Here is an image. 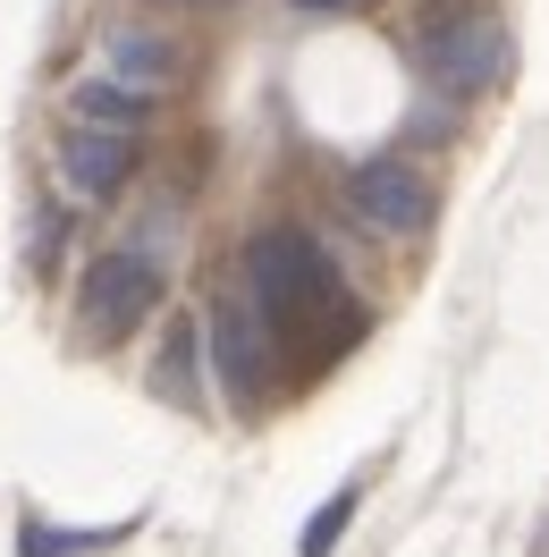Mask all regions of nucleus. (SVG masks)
Instances as JSON below:
<instances>
[{
  "instance_id": "5",
  "label": "nucleus",
  "mask_w": 549,
  "mask_h": 557,
  "mask_svg": "<svg viewBox=\"0 0 549 557\" xmlns=\"http://www.w3.org/2000/svg\"><path fill=\"white\" fill-rule=\"evenodd\" d=\"M339 203H346V220H355L364 237L414 245V237H431V211H440V195H431V177L414 170L406 152H364V161H346Z\"/></svg>"
},
{
  "instance_id": "9",
  "label": "nucleus",
  "mask_w": 549,
  "mask_h": 557,
  "mask_svg": "<svg viewBox=\"0 0 549 557\" xmlns=\"http://www.w3.org/2000/svg\"><path fill=\"white\" fill-rule=\"evenodd\" d=\"M204 372H211V338L195 313L170 321V338H161V363H152V388L170 397V406H204Z\"/></svg>"
},
{
  "instance_id": "6",
  "label": "nucleus",
  "mask_w": 549,
  "mask_h": 557,
  "mask_svg": "<svg viewBox=\"0 0 549 557\" xmlns=\"http://www.w3.org/2000/svg\"><path fill=\"white\" fill-rule=\"evenodd\" d=\"M152 136H110V127H60V152H51V170L69 186L76 203H119L127 186L144 177V152Z\"/></svg>"
},
{
  "instance_id": "8",
  "label": "nucleus",
  "mask_w": 549,
  "mask_h": 557,
  "mask_svg": "<svg viewBox=\"0 0 549 557\" xmlns=\"http://www.w3.org/2000/svg\"><path fill=\"white\" fill-rule=\"evenodd\" d=\"M94 60L110 76H127V85H152V94H178L186 85V42L161 35V26H144V17H110L102 35H94Z\"/></svg>"
},
{
  "instance_id": "4",
  "label": "nucleus",
  "mask_w": 549,
  "mask_h": 557,
  "mask_svg": "<svg viewBox=\"0 0 549 557\" xmlns=\"http://www.w3.org/2000/svg\"><path fill=\"white\" fill-rule=\"evenodd\" d=\"M204 338H211V388H220V406L229 414H263L271 406V321L254 305V287L245 278H220L204 305Z\"/></svg>"
},
{
  "instance_id": "11",
  "label": "nucleus",
  "mask_w": 549,
  "mask_h": 557,
  "mask_svg": "<svg viewBox=\"0 0 549 557\" xmlns=\"http://www.w3.org/2000/svg\"><path fill=\"white\" fill-rule=\"evenodd\" d=\"M288 9H305V17H355L364 0H288Z\"/></svg>"
},
{
  "instance_id": "10",
  "label": "nucleus",
  "mask_w": 549,
  "mask_h": 557,
  "mask_svg": "<svg viewBox=\"0 0 549 557\" xmlns=\"http://www.w3.org/2000/svg\"><path fill=\"white\" fill-rule=\"evenodd\" d=\"M346 523H355V490H339V498H330V507H321V516L305 523V557H330Z\"/></svg>"
},
{
  "instance_id": "3",
  "label": "nucleus",
  "mask_w": 549,
  "mask_h": 557,
  "mask_svg": "<svg viewBox=\"0 0 549 557\" xmlns=\"http://www.w3.org/2000/svg\"><path fill=\"white\" fill-rule=\"evenodd\" d=\"M161 305H170V271L144 245H110V253H94L76 271V338H94V347L144 338V321L161 313Z\"/></svg>"
},
{
  "instance_id": "2",
  "label": "nucleus",
  "mask_w": 549,
  "mask_h": 557,
  "mask_svg": "<svg viewBox=\"0 0 549 557\" xmlns=\"http://www.w3.org/2000/svg\"><path fill=\"white\" fill-rule=\"evenodd\" d=\"M406 42H414V69L431 76L440 94H456V102H465V94H490L515 60L508 26H499L490 9H474V0H431V9L414 17Z\"/></svg>"
},
{
  "instance_id": "12",
  "label": "nucleus",
  "mask_w": 549,
  "mask_h": 557,
  "mask_svg": "<svg viewBox=\"0 0 549 557\" xmlns=\"http://www.w3.org/2000/svg\"><path fill=\"white\" fill-rule=\"evenodd\" d=\"M178 9H229V0H178Z\"/></svg>"
},
{
  "instance_id": "7",
  "label": "nucleus",
  "mask_w": 549,
  "mask_h": 557,
  "mask_svg": "<svg viewBox=\"0 0 549 557\" xmlns=\"http://www.w3.org/2000/svg\"><path fill=\"white\" fill-rule=\"evenodd\" d=\"M161 102H170V94H152V85H127V76H110V69H85L69 94H60V127L152 136V127H161Z\"/></svg>"
},
{
  "instance_id": "1",
  "label": "nucleus",
  "mask_w": 549,
  "mask_h": 557,
  "mask_svg": "<svg viewBox=\"0 0 549 557\" xmlns=\"http://www.w3.org/2000/svg\"><path fill=\"white\" fill-rule=\"evenodd\" d=\"M237 278L254 287V305H263V321H271V338L288 355H305V363H330L339 347L364 338V305H355L346 271L330 262V245L313 237V228H296V220L254 228V237H245Z\"/></svg>"
}]
</instances>
